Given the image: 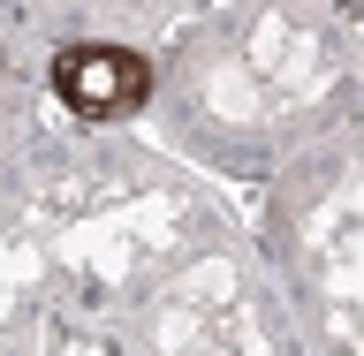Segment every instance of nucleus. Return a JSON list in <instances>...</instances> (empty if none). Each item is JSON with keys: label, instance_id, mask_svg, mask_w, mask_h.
Listing matches in <instances>:
<instances>
[{"label": "nucleus", "instance_id": "nucleus-1", "mask_svg": "<svg viewBox=\"0 0 364 356\" xmlns=\"http://www.w3.org/2000/svg\"><path fill=\"white\" fill-rule=\"evenodd\" d=\"M53 91H61L84 122H122V114L144 107L152 76H144V61L122 53V45H76V53H61V68H53Z\"/></svg>", "mask_w": 364, "mask_h": 356}]
</instances>
